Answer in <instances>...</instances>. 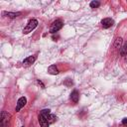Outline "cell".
<instances>
[{"instance_id":"5b68a950","label":"cell","mask_w":127,"mask_h":127,"mask_svg":"<svg viewBox=\"0 0 127 127\" xmlns=\"http://www.w3.org/2000/svg\"><path fill=\"white\" fill-rule=\"evenodd\" d=\"M9 118H10V115L7 114L5 111H3L2 114H1V126H2V127L5 126V123H6V121L9 120Z\"/></svg>"},{"instance_id":"3957f363","label":"cell","mask_w":127,"mask_h":127,"mask_svg":"<svg viewBox=\"0 0 127 127\" xmlns=\"http://www.w3.org/2000/svg\"><path fill=\"white\" fill-rule=\"evenodd\" d=\"M101 25H102L103 29H108L113 25V20L110 19V18H104L101 21Z\"/></svg>"},{"instance_id":"ba28073f","label":"cell","mask_w":127,"mask_h":127,"mask_svg":"<svg viewBox=\"0 0 127 127\" xmlns=\"http://www.w3.org/2000/svg\"><path fill=\"white\" fill-rule=\"evenodd\" d=\"M78 98H79V94H78L77 90H73V91L70 93V99H71L74 103H77Z\"/></svg>"},{"instance_id":"8992f818","label":"cell","mask_w":127,"mask_h":127,"mask_svg":"<svg viewBox=\"0 0 127 127\" xmlns=\"http://www.w3.org/2000/svg\"><path fill=\"white\" fill-rule=\"evenodd\" d=\"M39 123H40L41 127H49V122L42 114L39 115Z\"/></svg>"},{"instance_id":"277c9868","label":"cell","mask_w":127,"mask_h":127,"mask_svg":"<svg viewBox=\"0 0 127 127\" xmlns=\"http://www.w3.org/2000/svg\"><path fill=\"white\" fill-rule=\"evenodd\" d=\"M26 102H27V99H26L25 97L19 98V100H18V102H17V105H16V111H20V110L25 106Z\"/></svg>"},{"instance_id":"e0dca14e","label":"cell","mask_w":127,"mask_h":127,"mask_svg":"<svg viewBox=\"0 0 127 127\" xmlns=\"http://www.w3.org/2000/svg\"><path fill=\"white\" fill-rule=\"evenodd\" d=\"M122 123H123L124 125H127V118H124V119L122 120Z\"/></svg>"},{"instance_id":"30bf717a","label":"cell","mask_w":127,"mask_h":127,"mask_svg":"<svg viewBox=\"0 0 127 127\" xmlns=\"http://www.w3.org/2000/svg\"><path fill=\"white\" fill-rule=\"evenodd\" d=\"M44 116V115H43ZM46 119H47V121L49 122V124H51V123H54L56 120H57V117H56V115H54V114H48V115H45L44 116Z\"/></svg>"},{"instance_id":"9c48e42d","label":"cell","mask_w":127,"mask_h":127,"mask_svg":"<svg viewBox=\"0 0 127 127\" xmlns=\"http://www.w3.org/2000/svg\"><path fill=\"white\" fill-rule=\"evenodd\" d=\"M48 72L50 73V74H54V75H56V74H58L59 73V69H58V67L56 66V65H50L49 66V68H48Z\"/></svg>"},{"instance_id":"2e32d148","label":"cell","mask_w":127,"mask_h":127,"mask_svg":"<svg viewBox=\"0 0 127 127\" xmlns=\"http://www.w3.org/2000/svg\"><path fill=\"white\" fill-rule=\"evenodd\" d=\"M64 84H65V85H67V86H70V85H72V81H71V79H69V78H66V80L64 81Z\"/></svg>"},{"instance_id":"6da1fadb","label":"cell","mask_w":127,"mask_h":127,"mask_svg":"<svg viewBox=\"0 0 127 127\" xmlns=\"http://www.w3.org/2000/svg\"><path fill=\"white\" fill-rule=\"evenodd\" d=\"M37 25H38V21H37L36 19H31V20L28 22V24L26 25V27L24 28L23 33H24V34H28V33L32 32V31L37 27Z\"/></svg>"},{"instance_id":"5bb4252c","label":"cell","mask_w":127,"mask_h":127,"mask_svg":"<svg viewBox=\"0 0 127 127\" xmlns=\"http://www.w3.org/2000/svg\"><path fill=\"white\" fill-rule=\"evenodd\" d=\"M99 5H100V3L98 1H92V2H90V7L91 8H97Z\"/></svg>"},{"instance_id":"ac0fdd59","label":"cell","mask_w":127,"mask_h":127,"mask_svg":"<svg viewBox=\"0 0 127 127\" xmlns=\"http://www.w3.org/2000/svg\"><path fill=\"white\" fill-rule=\"evenodd\" d=\"M22 127H24V126H22Z\"/></svg>"},{"instance_id":"52a82bcc","label":"cell","mask_w":127,"mask_h":127,"mask_svg":"<svg viewBox=\"0 0 127 127\" xmlns=\"http://www.w3.org/2000/svg\"><path fill=\"white\" fill-rule=\"evenodd\" d=\"M35 61H36V57H35V56H30V57L26 58V59L23 61V64H24L25 65H30V64H32Z\"/></svg>"},{"instance_id":"7c38bea8","label":"cell","mask_w":127,"mask_h":127,"mask_svg":"<svg viewBox=\"0 0 127 127\" xmlns=\"http://www.w3.org/2000/svg\"><path fill=\"white\" fill-rule=\"evenodd\" d=\"M120 54H121L122 57H127V43H126L123 47H121V49H120Z\"/></svg>"},{"instance_id":"8fae6325","label":"cell","mask_w":127,"mask_h":127,"mask_svg":"<svg viewBox=\"0 0 127 127\" xmlns=\"http://www.w3.org/2000/svg\"><path fill=\"white\" fill-rule=\"evenodd\" d=\"M21 13H15V12H3V15H6L7 17H9V18H16V17H18L19 15H20Z\"/></svg>"},{"instance_id":"7a4b0ae2","label":"cell","mask_w":127,"mask_h":127,"mask_svg":"<svg viewBox=\"0 0 127 127\" xmlns=\"http://www.w3.org/2000/svg\"><path fill=\"white\" fill-rule=\"evenodd\" d=\"M63 27V22L61 20H57L55 22H53V24L51 25V28H50V32L52 34H55L56 32H58L59 30H61Z\"/></svg>"},{"instance_id":"4fadbf2b","label":"cell","mask_w":127,"mask_h":127,"mask_svg":"<svg viewBox=\"0 0 127 127\" xmlns=\"http://www.w3.org/2000/svg\"><path fill=\"white\" fill-rule=\"evenodd\" d=\"M121 46H122V38H117L115 40V43H114V47L115 48H120L121 49Z\"/></svg>"},{"instance_id":"9a60e30c","label":"cell","mask_w":127,"mask_h":127,"mask_svg":"<svg viewBox=\"0 0 127 127\" xmlns=\"http://www.w3.org/2000/svg\"><path fill=\"white\" fill-rule=\"evenodd\" d=\"M51 113V111H50V109H43L42 111H41V114L42 115H48V114H50Z\"/></svg>"}]
</instances>
